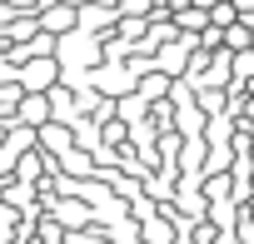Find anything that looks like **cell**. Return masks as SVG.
I'll list each match as a JSON object with an SVG mask.
<instances>
[{
	"mask_svg": "<svg viewBox=\"0 0 254 244\" xmlns=\"http://www.w3.org/2000/svg\"><path fill=\"white\" fill-rule=\"evenodd\" d=\"M55 75H60V65L50 55H30L20 65V90L25 95H45V90H55Z\"/></svg>",
	"mask_w": 254,
	"mask_h": 244,
	"instance_id": "obj_1",
	"label": "cell"
},
{
	"mask_svg": "<svg viewBox=\"0 0 254 244\" xmlns=\"http://www.w3.org/2000/svg\"><path fill=\"white\" fill-rule=\"evenodd\" d=\"M75 25H80V10L70 5V0H65V5H45V10H40V30H45V35H70Z\"/></svg>",
	"mask_w": 254,
	"mask_h": 244,
	"instance_id": "obj_2",
	"label": "cell"
},
{
	"mask_svg": "<svg viewBox=\"0 0 254 244\" xmlns=\"http://www.w3.org/2000/svg\"><path fill=\"white\" fill-rule=\"evenodd\" d=\"M20 120H25V125H50V95H25L20 100Z\"/></svg>",
	"mask_w": 254,
	"mask_h": 244,
	"instance_id": "obj_3",
	"label": "cell"
},
{
	"mask_svg": "<svg viewBox=\"0 0 254 244\" xmlns=\"http://www.w3.org/2000/svg\"><path fill=\"white\" fill-rule=\"evenodd\" d=\"M180 30H185V35L209 30V10H199V5H190V0H185V5H180Z\"/></svg>",
	"mask_w": 254,
	"mask_h": 244,
	"instance_id": "obj_4",
	"label": "cell"
},
{
	"mask_svg": "<svg viewBox=\"0 0 254 244\" xmlns=\"http://www.w3.org/2000/svg\"><path fill=\"white\" fill-rule=\"evenodd\" d=\"M165 85H170V80H165V75H160V70H150V80H145V85H140V90H145V95H150V100H155V95H165Z\"/></svg>",
	"mask_w": 254,
	"mask_h": 244,
	"instance_id": "obj_5",
	"label": "cell"
},
{
	"mask_svg": "<svg viewBox=\"0 0 254 244\" xmlns=\"http://www.w3.org/2000/svg\"><path fill=\"white\" fill-rule=\"evenodd\" d=\"M190 5H199V10H214V5H219V0H190Z\"/></svg>",
	"mask_w": 254,
	"mask_h": 244,
	"instance_id": "obj_6",
	"label": "cell"
}]
</instances>
